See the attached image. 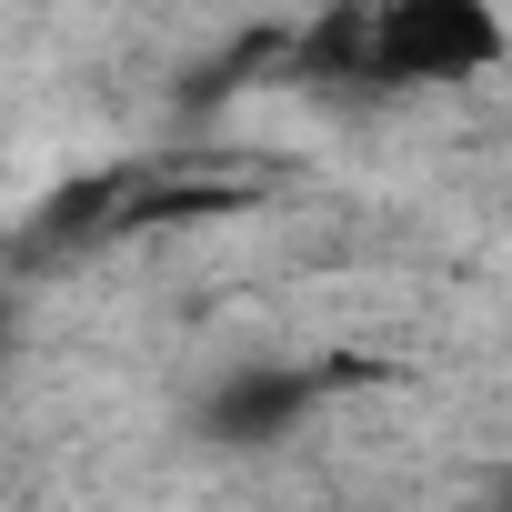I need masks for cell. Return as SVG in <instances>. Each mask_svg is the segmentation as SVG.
Masks as SVG:
<instances>
[{"mask_svg": "<svg viewBox=\"0 0 512 512\" xmlns=\"http://www.w3.org/2000/svg\"><path fill=\"white\" fill-rule=\"evenodd\" d=\"M512 61L502 0H322L292 31V81H322L342 101H422L472 91Z\"/></svg>", "mask_w": 512, "mask_h": 512, "instance_id": "cell-1", "label": "cell"}, {"mask_svg": "<svg viewBox=\"0 0 512 512\" xmlns=\"http://www.w3.org/2000/svg\"><path fill=\"white\" fill-rule=\"evenodd\" d=\"M342 372H322V362H241L221 392H211V432L221 442H282V432H302L312 412H322V392H332Z\"/></svg>", "mask_w": 512, "mask_h": 512, "instance_id": "cell-2", "label": "cell"}, {"mask_svg": "<svg viewBox=\"0 0 512 512\" xmlns=\"http://www.w3.org/2000/svg\"><path fill=\"white\" fill-rule=\"evenodd\" d=\"M11 342H21V312H11V282H0V362H11Z\"/></svg>", "mask_w": 512, "mask_h": 512, "instance_id": "cell-3", "label": "cell"}]
</instances>
